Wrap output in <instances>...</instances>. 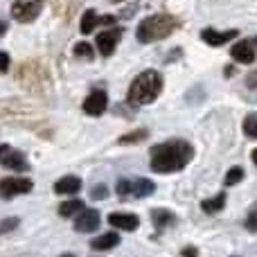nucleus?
Returning a JSON list of instances; mask_svg holds the SVG:
<instances>
[{
	"mask_svg": "<svg viewBox=\"0 0 257 257\" xmlns=\"http://www.w3.org/2000/svg\"><path fill=\"white\" fill-rule=\"evenodd\" d=\"M149 167L151 172L156 174H174L181 172L183 167H187V163L194 156V147L187 140H181V138H174V140L160 142V145H154L149 149Z\"/></svg>",
	"mask_w": 257,
	"mask_h": 257,
	"instance_id": "f257e3e1",
	"label": "nucleus"
},
{
	"mask_svg": "<svg viewBox=\"0 0 257 257\" xmlns=\"http://www.w3.org/2000/svg\"><path fill=\"white\" fill-rule=\"evenodd\" d=\"M160 93H163V75L158 70H145L131 81L126 99L133 106H145L156 102Z\"/></svg>",
	"mask_w": 257,
	"mask_h": 257,
	"instance_id": "f03ea898",
	"label": "nucleus"
},
{
	"mask_svg": "<svg viewBox=\"0 0 257 257\" xmlns=\"http://www.w3.org/2000/svg\"><path fill=\"white\" fill-rule=\"evenodd\" d=\"M178 27H181V21L176 16H172V14H154V16H147L138 25L136 39L140 43H156V41L167 39Z\"/></svg>",
	"mask_w": 257,
	"mask_h": 257,
	"instance_id": "7ed1b4c3",
	"label": "nucleus"
},
{
	"mask_svg": "<svg viewBox=\"0 0 257 257\" xmlns=\"http://www.w3.org/2000/svg\"><path fill=\"white\" fill-rule=\"evenodd\" d=\"M45 0H14L12 3V18L18 23H32L41 14Z\"/></svg>",
	"mask_w": 257,
	"mask_h": 257,
	"instance_id": "20e7f679",
	"label": "nucleus"
},
{
	"mask_svg": "<svg viewBox=\"0 0 257 257\" xmlns=\"http://www.w3.org/2000/svg\"><path fill=\"white\" fill-rule=\"evenodd\" d=\"M34 183L30 178H18V176H7L0 178V199H14L18 194H30Z\"/></svg>",
	"mask_w": 257,
	"mask_h": 257,
	"instance_id": "39448f33",
	"label": "nucleus"
},
{
	"mask_svg": "<svg viewBox=\"0 0 257 257\" xmlns=\"http://www.w3.org/2000/svg\"><path fill=\"white\" fill-rule=\"evenodd\" d=\"M0 165L12 172H30V163L23 151L14 149L12 145H0Z\"/></svg>",
	"mask_w": 257,
	"mask_h": 257,
	"instance_id": "423d86ee",
	"label": "nucleus"
},
{
	"mask_svg": "<svg viewBox=\"0 0 257 257\" xmlns=\"http://www.w3.org/2000/svg\"><path fill=\"white\" fill-rule=\"evenodd\" d=\"M122 39V30L120 27H111V30H102L97 34V39H95V43H97V50L102 57H111L113 52H115L117 43H120Z\"/></svg>",
	"mask_w": 257,
	"mask_h": 257,
	"instance_id": "0eeeda50",
	"label": "nucleus"
},
{
	"mask_svg": "<svg viewBox=\"0 0 257 257\" xmlns=\"http://www.w3.org/2000/svg\"><path fill=\"white\" fill-rule=\"evenodd\" d=\"M106 108H108V95H106V90H102V88L90 90L88 97L84 99V113H88V115H93V117L102 115Z\"/></svg>",
	"mask_w": 257,
	"mask_h": 257,
	"instance_id": "6e6552de",
	"label": "nucleus"
},
{
	"mask_svg": "<svg viewBox=\"0 0 257 257\" xmlns=\"http://www.w3.org/2000/svg\"><path fill=\"white\" fill-rule=\"evenodd\" d=\"M99 221H102L99 210L84 208L79 212V217H77V221H75V230L77 232H93V230H97L99 228Z\"/></svg>",
	"mask_w": 257,
	"mask_h": 257,
	"instance_id": "1a4fd4ad",
	"label": "nucleus"
},
{
	"mask_svg": "<svg viewBox=\"0 0 257 257\" xmlns=\"http://www.w3.org/2000/svg\"><path fill=\"white\" fill-rule=\"evenodd\" d=\"M237 34L239 32L237 30H226V32H217V30H203L201 32V41L203 43H208L210 48H221L223 43H228V41H232V39H237Z\"/></svg>",
	"mask_w": 257,
	"mask_h": 257,
	"instance_id": "9d476101",
	"label": "nucleus"
},
{
	"mask_svg": "<svg viewBox=\"0 0 257 257\" xmlns=\"http://www.w3.org/2000/svg\"><path fill=\"white\" fill-rule=\"evenodd\" d=\"M108 223L113 228H120V230H126V232H133L138 226H140V219L131 212H113L108 214Z\"/></svg>",
	"mask_w": 257,
	"mask_h": 257,
	"instance_id": "9b49d317",
	"label": "nucleus"
},
{
	"mask_svg": "<svg viewBox=\"0 0 257 257\" xmlns=\"http://www.w3.org/2000/svg\"><path fill=\"white\" fill-rule=\"evenodd\" d=\"M79 190H81V178L72 176V174H68V176L59 178V181L54 183V194H61V196H72Z\"/></svg>",
	"mask_w": 257,
	"mask_h": 257,
	"instance_id": "f8f14e48",
	"label": "nucleus"
},
{
	"mask_svg": "<svg viewBox=\"0 0 257 257\" xmlns=\"http://www.w3.org/2000/svg\"><path fill=\"white\" fill-rule=\"evenodd\" d=\"M230 54L235 61L239 63H253L255 61V48H253V41H239L230 48Z\"/></svg>",
	"mask_w": 257,
	"mask_h": 257,
	"instance_id": "ddd939ff",
	"label": "nucleus"
},
{
	"mask_svg": "<svg viewBox=\"0 0 257 257\" xmlns=\"http://www.w3.org/2000/svg\"><path fill=\"white\" fill-rule=\"evenodd\" d=\"M117 244H120V235H117V232H104V235L95 237V239L90 241V248L93 250H111V248H115Z\"/></svg>",
	"mask_w": 257,
	"mask_h": 257,
	"instance_id": "4468645a",
	"label": "nucleus"
},
{
	"mask_svg": "<svg viewBox=\"0 0 257 257\" xmlns=\"http://www.w3.org/2000/svg\"><path fill=\"white\" fill-rule=\"evenodd\" d=\"M154 192H156V185L149 178H136V181H131V194L138 196V199H147Z\"/></svg>",
	"mask_w": 257,
	"mask_h": 257,
	"instance_id": "2eb2a0df",
	"label": "nucleus"
},
{
	"mask_svg": "<svg viewBox=\"0 0 257 257\" xmlns=\"http://www.w3.org/2000/svg\"><path fill=\"white\" fill-rule=\"evenodd\" d=\"M223 205H226V192H219V194L212 196V199L201 201V210H203L205 214H217L219 210H223Z\"/></svg>",
	"mask_w": 257,
	"mask_h": 257,
	"instance_id": "dca6fc26",
	"label": "nucleus"
},
{
	"mask_svg": "<svg viewBox=\"0 0 257 257\" xmlns=\"http://www.w3.org/2000/svg\"><path fill=\"white\" fill-rule=\"evenodd\" d=\"M151 221H154V226L158 228V230H163L165 226H169V223L176 221V217H174L169 210L158 208V210H151Z\"/></svg>",
	"mask_w": 257,
	"mask_h": 257,
	"instance_id": "f3484780",
	"label": "nucleus"
},
{
	"mask_svg": "<svg viewBox=\"0 0 257 257\" xmlns=\"http://www.w3.org/2000/svg\"><path fill=\"white\" fill-rule=\"evenodd\" d=\"M97 25H99V16L95 14V9H86L84 18H81V34H93Z\"/></svg>",
	"mask_w": 257,
	"mask_h": 257,
	"instance_id": "a211bd4d",
	"label": "nucleus"
},
{
	"mask_svg": "<svg viewBox=\"0 0 257 257\" xmlns=\"http://www.w3.org/2000/svg\"><path fill=\"white\" fill-rule=\"evenodd\" d=\"M81 210H84V201H79V199H70L59 205V214L61 217H72L75 212H81Z\"/></svg>",
	"mask_w": 257,
	"mask_h": 257,
	"instance_id": "6ab92c4d",
	"label": "nucleus"
},
{
	"mask_svg": "<svg viewBox=\"0 0 257 257\" xmlns=\"http://www.w3.org/2000/svg\"><path fill=\"white\" fill-rule=\"evenodd\" d=\"M149 138V131L147 128H138V131H131L126 133V136H122L120 140H117V145H138V142L147 140Z\"/></svg>",
	"mask_w": 257,
	"mask_h": 257,
	"instance_id": "aec40b11",
	"label": "nucleus"
},
{
	"mask_svg": "<svg viewBox=\"0 0 257 257\" xmlns=\"http://www.w3.org/2000/svg\"><path fill=\"white\" fill-rule=\"evenodd\" d=\"M244 133L248 138H253V140H257V113H250V115H246V120H244Z\"/></svg>",
	"mask_w": 257,
	"mask_h": 257,
	"instance_id": "412c9836",
	"label": "nucleus"
},
{
	"mask_svg": "<svg viewBox=\"0 0 257 257\" xmlns=\"http://www.w3.org/2000/svg\"><path fill=\"white\" fill-rule=\"evenodd\" d=\"M75 57H79V59H86V61H90V59L95 57V52H93V45L90 43H77L75 45Z\"/></svg>",
	"mask_w": 257,
	"mask_h": 257,
	"instance_id": "4be33fe9",
	"label": "nucleus"
},
{
	"mask_svg": "<svg viewBox=\"0 0 257 257\" xmlns=\"http://www.w3.org/2000/svg\"><path fill=\"white\" fill-rule=\"evenodd\" d=\"M241 178H244V169L241 167H230L228 169V174H226V178H223V183L230 187V185H237Z\"/></svg>",
	"mask_w": 257,
	"mask_h": 257,
	"instance_id": "5701e85b",
	"label": "nucleus"
},
{
	"mask_svg": "<svg viewBox=\"0 0 257 257\" xmlns=\"http://www.w3.org/2000/svg\"><path fill=\"white\" fill-rule=\"evenodd\" d=\"M246 230L257 232V203L248 210V214H246Z\"/></svg>",
	"mask_w": 257,
	"mask_h": 257,
	"instance_id": "b1692460",
	"label": "nucleus"
},
{
	"mask_svg": "<svg viewBox=\"0 0 257 257\" xmlns=\"http://www.w3.org/2000/svg\"><path fill=\"white\" fill-rule=\"evenodd\" d=\"M21 223V219L18 217H9V219H3L0 221V232H9V230H14V228Z\"/></svg>",
	"mask_w": 257,
	"mask_h": 257,
	"instance_id": "393cba45",
	"label": "nucleus"
},
{
	"mask_svg": "<svg viewBox=\"0 0 257 257\" xmlns=\"http://www.w3.org/2000/svg\"><path fill=\"white\" fill-rule=\"evenodd\" d=\"M106 196H108L106 185H95V187H93V192H90V199H95V201L106 199Z\"/></svg>",
	"mask_w": 257,
	"mask_h": 257,
	"instance_id": "a878e982",
	"label": "nucleus"
},
{
	"mask_svg": "<svg viewBox=\"0 0 257 257\" xmlns=\"http://www.w3.org/2000/svg\"><path fill=\"white\" fill-rule=\"evenodd\" d=\"M9 66H12V61H9V54L7 52H0V75H3V72H7Z\"/></svg>",
	"mask_w": 257,
	"mask_h": 257,
	"instance_id": "bb28decb",
	"label": "nucleus"
},
{
	"mask_svg": "<svg viewBox=\"0 0 257 257\" xmlns=\"http://www.w3.org/2000/svg\"><path fill=\"white\" fill-rule=\"evenodd\" d=\"M246 86H248V88H257V70H253L246 77Z\"/></svg>",
	"mask_w": 257,
	"mask_h": 257,
	"instance_id": "cd10ccee",
	"label": "nucleus"
},
{
	"mask_svg": "<svg viewBox=\"0 0 257 257\" xmlns=\"http://www.w3.org/2000/svg\"><path fill=\"white\" fill-rule=\"evenodd\" d=\"M181 257H199V250H196L194 246H187V248H183Z\"/></svg>",
	"mask_w": 257,
	"mask_h": 257,
	"instance_id": "c85d7f7f",
	"label": "nucleus"
},
{
	"mask_svg": "<svg viewBox=\"0 0 257 257\" xmlns=\"http://www.w3.org/2000/svg\"><path fill=\"white\" fill-rule=\"evenodd\" d=\"M99 23H102V25H113V16H104V18H99Z\"/></svg>",
	"mask_w": 257,
	"mask_h": 257,
	"instance_id": "c756f323",
	"label": "nucleus"
},
{
	"mask_svg": "<svg viewBox=\"0 0 257 257\" xmlns=\"http://www.w3.org/2000/svg\"><path fill=\"white\" fill-rule=\"evenodd\" d=\"M5 32H7V23H5V21H0V39H3V36H5Z\"/></svg>",
	"mask_w": 257,
	"mask_h": 257,
	"instance_id": "7c9ffc66",
	"label": "nucleus"
},
{
	"mask_svg": "<svg viewBox=\"0 0 257 257\" xmlns=\"http://www.w3.org/2000/svg\"><path fill=\"white\" fill-rule=\"evenodd\" d=\"M250 156H253V163L257 165V149H255V151H253V154H250Z\"/></svg>",
	"mask_w": 257,
	"mask_h": 257,
	"instance_id": "2f4dec72",
	"label": "nucleus"
},
{
	"mask_svg": "<svg viewBox=\"0 0 257 257\" xmlns=\"http://www.w3.org/2000/svg\"><path fill=\"white\" fill-rule=\"evenodd\" d=\"M61 257H77V255H72V253H63Z\"/></svg>",
	"mask_w": 257,
	"mask_h": 257,
	"instance_id": "473e14b6",
	"label": "nucleus"
},
{
	"mask_svg": "<svg viewBox=\"0 0 257 257\" xmlns=\"http://www.w3.org/2000/svg\"><path fill=\"white\" fill-rule=\"evenodd\" d=\"M253 45H257V36H255V39H253Z\"/></svg>",
	"mask_w": 257,
	"mask_h": 257,
	"instance_id": "72a5a7b5",
	"label": "nucleus"
},
{
	"mask_svg": "<svg viewBox=\"0 0 257 257\" xmlns=\"http://www.w3.org/2000/svg\"><path fill=\"white\" fill-rule=\"evenodd\" d=\"M111 3H120V0H111Z\"/></svg>",
	"mask_w": 257,
	"mask_h": 257,
	"instance_id": "f704fd0d",
	"label": "nucleus"
}]
</instances>
